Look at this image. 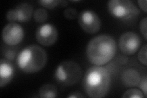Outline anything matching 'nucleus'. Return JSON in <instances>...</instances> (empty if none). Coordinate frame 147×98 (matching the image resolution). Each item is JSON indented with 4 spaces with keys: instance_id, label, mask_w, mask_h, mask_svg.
Instances as JSON below:
<instances>
[{
    "instance_id": "5701e85b",
    "label": "nucleus",
    "mask_w": 147,
    "mask_h": 98,
    "mask_svg": "<svg viewBox=\"0 0 147 98\" xmlns=\"http://www.w3.org/2000/svg\"><path fill=\"white\" fill-rule=\"evenodd\" d=\"M15 54L12 51H9V52L6 54V57L7 58L9 59H13V58H14Z\"/></svg>"
},
{
    "instance_id": "20e7f679",
    "label": "nucleus",
    "mask_w": 147,
    "mask_h": 98,
    "mask_svg": "<svg viewBox=\"0 0 147 98\" xmlns=\"http://www.w3.org/2000/svg\"><path fill=\"white\" fill-rule=\"evenodd\" d=\"M82 76L80 65L73 61H64L58 64L55 71L57 82L64 86L75 85Z\"/></svg>"
},
{
    "instance_id": "39448f33",
    "label": "nucleus",
    "mask_w": 147,
    "mask_h": 98,
    "mask_svg": "<svg viewBox=\"0 0 147 98\" xmlns=\"http://www.w3.org/2000/svg\"><path fill=\"white\" fill-rule=\"evenodd\" d=\"M107 10L113 17L123 20L134 19L140 13L139 9L129 0H110Z\"/></svg>"
},
{
    "instance_id": "7ed1b4c3",
    "label": "nucleus",
    "mask_w": 147,
    "mask_h": 98,
    "mask_svg": "<svg viewBox=\"0 0 147 98\" xmlns=\"http://www.w3.org/2000/svg\"><path fill=\"white\" fill-rule=\"evenodd\" d=\"M47 62L46 51L38 45H30L22 49L17 55V64L22 71L33 74L40 71Z\"/></svg>"
},
{
    "instance_id": "2eb2a0df",
    "label": "nucleus",
    "mask_w": 147,
    "mask_h": 98,
    "mask_svg": "<svg viewBox=\"0 0 147 98\" xmlns=\"http://www.w3.org/2000/svg\"><path fill=\"white\" fill-rule=\"evenodd\" d=\"M123 98H144L145 96L143 92L136 88H131L127 90L123 95Z\"/></svg>"
},
{
    "instance_id": "0eeeda50",
    "label": "nucleus",
    "mask_w": 147,
    "mask_h": 98,
    "mask_svg": "<svg viewBox=\"0 0 147 98\" xmlns=\"http://www.w3.org/2000/svg\"><path fill=\"white\" fill-rule=\"evenodd\" d=\"M140 44V36L132 31L122 34L118 40V46L121 52L128 56L135 54L139 50Z\"/></svg>"
},
{
    "instance_id": "1a4fd4ad",
    "label": "nucleus",
    "mask_w": 147,
    "mask_h": 98,
    "mask_svg": "<svg viewBox=\"0 0 147 98\" xmlns=\"http://www.w3.org/2000/svg\"><path fill=\"white\" fill-rule=\"evenodd\" d=\"M24 38V30L22 26L16 23H9L2 31V39L4 43L9 45H16Z\"/></svg>"
},
{
    "instance_id": "f3484780",
    "label": "nucleus",
    "mask_w": 147,
    "mask_h": 98,
    "mask_svg": "<svg viewBox=\"0 0 147 98\" xmlns=\"http://www.w3.org/2000/svg\"><path fill=\"white\" fill-rule=\"evenodd\" d=\"M63 15L68 20H74L77 18L79 14L76 9L69 7L64 11Z\"/></svg>"
},
{
    "instance_id": "412c9836",
    "label": "nucleus",
    "mask_w": 147,
    "mask_h": 98,
    "mask_svg": "<svg viewBox=\"0 0 147 98\" xmlns=\"http://www.w3.org/2000/svg\"><path fill=\"white\" fill-rule=\"evenodd\" d=\"M137 3L142 10L145 13H146L147 12V9H146L147 1H146V0H139V1H137Z\"/></svg>"
},
{
    "instance_id": "9b49d317",
    "label": "nucleus",
    "mask_w": 147,
    "mask_h": 98,
    "mask_svg": "<svg viewBox=\"0 0 147 98\" xmlns=\"http://www.w3.org/2000/svg\"><path fill=\"white\" fill-rule=\"evenodd\" d=\"M141 80L140 74L137 70L127 69L122 74V83L126 87H134L137 86Z\"/></svg>"
},
{
    "instance_id": "f03ea898",
    "label": "nucleus",
    "mask_w": 147,
    "mask_h": 98,
    "mask_svg": "<svg viewBox=\"0 0 147 98\" xmlns=\"http://www.w3.org/2000/svg\"><path fill=\"white\" fill-rule=\"evenodd\" d=\"M111 85V77L105 68L95 66L87 70L83 87L86 94L92 98H102L106 96Z\"/></svg>"
},
{
    "instance_id": "6ab92c4d",
    "label": "nucleus",
    "mask_w": 147,
    "mask_h": 98,
    "mask_svg": "<svg viewBox=\"0 0 147 98\" xmlns=\"http://www.w3.org/2000/svg\"><path fill=\"white\" fill-rule=\"evenodd\" d=\"M146 25H147V18L145 17L140 20L139 23V28L142 35L144 36L145 39H147V31H146Z\"/></svg>"
},
{
    "instance_id": "f8f14e48",
    "label": "nucleus",
    "mask_w": 147,
    "mask_h": 98,
    "mask_svg": "<svg viewBox=\"0 0 147 98\" xmlns=\"http://www.w3.org/2000/svg\"><path fill=\"white\" fill-rule=\"evenodd\" d=\"M14 9L17 16V22L20 23L30 21L34 13L33 7L27 3H20Z\"/></svg>"
},
{
    "instance_id": "423d86ee",
    "label": "nucleus",
    "mask_w": 147,
    "mask_h": 98,
    "mask_svg": "<svg viewBox=\"0 0 147 98\" xmlns=\"http://www.w3.org/2000/svg\"><path fill=\"white\" fill-rule=\"evenodd\" d=\"M78 22L81 28L88 34H95L101 27V20L94 11L84 10L79 14Z\"/></svg>"
},
{
    "instance_id": "9d476101",
    "label": "nucleus",
    "mask_w": 147,
    "mask_h": 98,
    "mask_svg": "<svg viewBox=\"0 0 147 98\" xmlns=\"http://www.w3.org/2000/svg\"><path fill=\"white\" fill-rule=\"evenodd\" d=\"M14 76V68L8 61L1 59L0 62V87L7 85Z\"/></svg>"
},
{
    "instance_id": "ddd939ff",
    "label": "nucleus",
    "mask_w": 147,
    "mask_h": 98,
    "mask_svg": "<svg viewBox=\"0 0 147 98\" xmlns=\"http://www.w3.org/2000/svg\"><path fill=\"white\" fill-rule=\"evenodd\" d=\"M57 96V87L53 84H44L39 88V96L41 98H55Z\"/></svg>"
},
{
    "instance_id": "dca6fc26",
    "label": "nucleus",
    "mask_w": 147,
    "mask_h": 98,
    "mask_svg": "<svg viewBox=\"0 0 147 98\" xmlns=\"http://www.w3.org/2000/svg\"><path fill=\"white\" fill-rule=\"evenodd\" d=\"M38 3L45 8L53 9L57 7H60L61 0H40Z\"/></svg>"
},
{
    "instance_id": "a211bd4d",
    "label": "nucleus",
    "mask_w": 147,
    "mask_h": 98,
    "mask_svg": "<svg viewBox=\"0 0 147 98\" xmlns=\"http://www.w3.org/2000/svg\"><path fill=\"white\" fill-rule=\"evenodd\" d=\"M146 50H147V46L146 44H145L141 49L139 50V53H138V59H139V62L144 64V66H146L147 63H146Z\"/></svg>"
},
{
    "instance_id": "6e6552de",
    "label": "nucleus",
    "mask_w": 147,
    "mask_h": 98,
    "mask_svg": "<svg viewBox=\"0 0 147 98\" xmlns=\"http://www.w3.org/2000/svg\"><path fill=\"white\" fill-rule=\"evenodd\" d=\"M58 37V32L53 25L45 23L39 26L36 32V39L40 45L50 47L54 45Z\"/></svg>"
},
{
    "instance_id": "4be33fe9",
    "label": "nucleus",
    "mask_w": 147,
    "mask_h": 98,
    "mask_svg": "<svg viewBox=\"0 0 147 98\" xmlns=\"http://www.w3.org/2000/svg\"><path fill=\"white\" fill-rule=\"evenodd\" d=\"M85 96L83 95L81 93L75 91L70 93V95H69L67 97L69 98H81V97H84Z\"/></svg>"
},
{
    "instance_id": "4468645a",
    "label": "nucleus",
    "mask_w": 147,
    "mask_h": 98,
    "mask_svg": "<svg viewBox=\"0 0 147 98\" xmlns=\"http://www.w3.org/2000/svg\"><path fill=\"white\" fill-rule=\"evenodd\" d=\"M33 18L37 23H44L47 20L48 12L44 8H38L33 13Z\"/></svg>"
},
{
    "instance_id": "f257e3e1",
    "label": "nucleus",
    "mask_w": 147,
    "mask_h": 98,
    "mask_svg": "<svg viewBox=\"0 0 147 98\" xmlns=\"http://www.w3.org/2000/svg\"><path fill=\"white\" fill-rule=\"evenodd\" d=\"M117 43L113 37L100 34L92 38L86 46V53L89 62L96 66L107 64L115 57Z\"/></svg>"
},
{
    "instance_id": "aec40b11",
    "label": "nucleus",
    "mask_w": 147,
    "mask_h": 98,
    "mask_svg": "<svg viewBox=\"0 0 147 98\" xmlns=\"http://www.w3.org/2000/svg\"><path fill=\"white\" fill-rule=\"evenodd\" d=\"M139 88L142 90L144 95L145 96V97H147V93H146V90H147V80H146V77L144 76L141 78V80L139 83Z\"/></svg>"
}]
</instances>
